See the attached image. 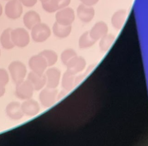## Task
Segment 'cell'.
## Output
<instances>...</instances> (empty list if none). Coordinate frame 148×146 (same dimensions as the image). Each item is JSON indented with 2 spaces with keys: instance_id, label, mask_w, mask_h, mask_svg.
Returning <instances> with one entry per match:
<instances>
[{
  "instance_id": "1",
  "label": "cell",
  "mask_w": 148,
  "mask_h": 146,
  "mask_svg": "<svg viewBox=\"0 0 148 146\" xmlns=\"http://www.w3.org/2000/svg\"><path fill=\"white\" fill-rule=\"evenodd\" d=\"M8 72L15 84L25 80L27 73L26 66L20 60H14L8 66Z\"/></svg>"
},
{
  "instance_id": "2",
  "label": "cell",
  "mask_w": 148,
  "mask_h": 146,
  "mask_svg": "<svg viewBox=\"0 0 148 146\" xmlns=\"http://www.w3.org/2000/svg\"><path fill=\"white\" fill-rule=\"evenodd\" d=\"M51 35L49 27L45 23L40 22L31 29V37L34 42L43 43L46 42Z\"/></svg>"
},
{
  "instance_id": "3",
  "label": "cell",
  "mask_w": 148,
  "mask_h": 146,
  "mask_svg": "<svg viewBox=\"0 0 148 146\" xmlns=\"http://www.w3.org/2000/svg\"><path fill=\"white\" fill-rule=\"evenodd\" d=\"M58 94L56 88H43L39 96L40 103L45 108L51 107L58 100Z\"/></svg>"
},
{
  "instance_id": "4",
  "label": "cell",
  "mask_w": 148,
  "mask_h": 146,
  "mask_svg": "<svg viewBox=\"0 0 148 146\" xmlns=\"http://www.w3.org/2000/svg\"><path fill=\"white\" fill-rule=\"evenodd\" d=\"M11 36L15 46L24 48L30 43V35L27 30L22 28H18L12 30Z\"/></svg>"
},
{
  "instance_id": "5",
  "label": "cell",
  "mask_w": 148,
  "mask_h": 146,
  "mask_svg": "<svg viewBox=\"0 0 148 146\" xmlns=\"http://www.w3.org/2000/svg\"><path fill=\"white\" fill-rule=\"evenodd\" d=\"M34 91L30 81L27 80H23L16 84L15 93L16 97L19 99L25 100L31 98Z\"/></svg>"
},
{
  "instance_id": "6",
  "label": "cell",
  "mask_w": 148,
  "mask_h": 146,
  "mask_svg": "<svg viewBox=\"0 0 148 146\" xmlns=\"http://www.w3.org/2000/svg\"><path fill=\"white\" fill-rule=\"evenodd\" d=\"M5 13L8 19H18L23 13L22 4L19 0H9L5 5Z\"/></svg>"
},
{
  "instance_id": "7",
  "label": "cell",
  "mask_w": 148,
  "mask_h": 146,
  "mask_svg": "<svg viewBox=\"0 0 148 146\" xmlns=\"http://www.w3.org/2000/svg\"><path fill=\"white\" fill-rule=\"evenodd\" d=\"M56 22L65 26H72L75 19L74 10L70 7H65L57 11L55 15Z\"/></svg>"
},
{
  "instance_id": "8",
  "label": "cell",
  "mask_w": 148,
  "mask_h": 146,
  "mask_svg": "<svg viewBox=\"0 0 148 146\" xmlns=\"http://www.w3.org/2000/svg\"><path fill=\"white\" fill-rule=\"evenodd\" d=\"M29 66L31 71L39 74H45L48 67L45 58L39 53L33 55L30 58Z\"/></svg>"
},
{
  "instance_id": "9",
  "label": "cell",
  "mask_w": 148,
  "mask_h": 146,
  "mask_svg": "<svg viewBox=\"0 0 148 146\" xmlns=\"http://www.w3.org/2000/svg\"><path fill=\"white\" fill-rule=\"evenodd\" d=\"M46 79V86L50 88H56L58 86L61 79V71L56 67H49L45 73Z\"/></svg>"
},
{
  "instance_id": "10",
  "label": "cell",
  "mask_w": 148,
  "mask_h": 146,
  "mask_svg": "<svg viewBox=\"0 0 148 146\" xmlns=\"http://www.w3.org/2000/svg\"><path fill=\"white\" fill-rule=\"evenodd\" d=\"M21 108L23 114L28 117L36 116L39 113L41 110L39 104L32 98L23 101L22 104H21Z\"/></svg>"
},
{
  "instance_id": "11",
  "label": "cell",
  "mask_w": 148,
  "mask_h": 146,
  "mask_svg": "<svg viewBox=\"0 0 148 146\" xmlns=\"http://www.w3.org/2000/svg\"><path fill=\"white\" fill-rule=\"evenodd\" d=\"M5 112L6 116L14 121L21 120L24 116L21 108V104L16 101L10 102L6 107Z\"/></svg>"
},
{
  "instance_id": "12",
  "label": "cell",
  "mask_w": 148,
  "mask_h": 146,
  "mask_svg": "<svg viewBox=\"0 0 148 146\" xmlns=\"http://www.w3.org/2000/svg\"><path fill=\"white\" fill-rule=\"evenodd\" d=\"M67 70L74 75L80 73L85 69L86 67V60L81 56H75L66 65Z\"/></svg>"
},
{
  "instance_id": "13",
  "label": "cell",
  "mask_w": 148,
  "mask_h": 146,
  "mask_svg": "<svg viewBox=\"0 0 148 146\" xmlns=\"http://www.w3.org/2000/svg\"><path fill=\"white\" fill-rule=\"evenodd\" d=\"M71 0H48V1L42 3V8L46 12L52 13L58 10L69 6Z\"/></svg>"
},
{
  "instance_id": "14",
  "label": "cell",
  "mask_w": 148,
  "mask_h": 146,
  "mask_svg": "<svg viewBox=\"0 0 148 146\" xmlns=\"http://www.w3.org/2000/svg\"><path fill=\"white\" fill-rule=\"evenodd\" d=\"M77 15L82 22L89 23L95 16V10L92 6L80 4L77 9Z\"/></svg>"
},
{
  "instance_id": "15",
  "label": "cell",
  "mask_w": 148,
  "mask_h": 146,
  "mask_svg": "<svg viewBox=\"0 0 148 146\" xmlns=\"http://www.w3.org/2000/svg\"><path fill=\"white\" fill-rule=\"evenodd\" d=\"M89 32L90 37L97 42L108 33V27L106 22L99 21L96 22Z\"/></svg>"
},
{
  "instance_id": "16",
  "label": "cell",
  "mask_w": 148,
  "mask_h": 146,
  "mask_svg": "<svg viewBox=\"0 0 148 146\" xmlns=\"http://www.w3.org/2000/svg\"><path fill=\"white\" fill-rule=\"evenodd\" d=\"M27 80L30 81L36 91L41 90L46 84V79L45 74H39L31 71L27 75Z\"/></svg>"
},
{
  "instance_id": "17",
  "label": "cell",
  "mask_w": 148,
  "mask_h": 146,
  "mask_svg": "<svg viewBox=\"0 0 148 146\" xmlns=\"http://www.w3.org/2000/svg\"><path fill=\"white\" fill-rule=\"evenodd\" d=\"M23 22L25 28L31 30L33 27L41 22V19L38 12L34 10H31L25 13V14L23 15Z\"/></svg>"
},
{
  "instance_id": "18",
  "label": "cell",
  "mask_w": 148,
  "mask_h": 146,
  "mask_svg": "<svg viewBox=\"0 0 148 146\" xmlns=\"http://www.w3.org/2000/svg\"><path fill=\"white\" fill-rule=\"evenodd\" d=\"M127 12L125 10L120 9L113 13L111 19L112 26L116 30H120L122 28L127 19Z\"/></svg>"
},
{
  "instance_id": "19",
  "label": "cell",
  "mask_w": 148,
  "mask_h": 146,
  "mask_svg": "<svg viewBox=\"0 0 148 146\" xmlns=\"http://www.w3.org/2000/svg\"><path fill=\"white\" fill-rule=\"evenodd\" d=\"M72 26H65L55 22L53 26V33L56 37L60 39L66 38L72 32Z\"/></svg>"
},
{
  "instance_id": "20",
  "label": "cell",
  "mask_w": 148,
  "mask_h": 146,
  "mask_svg": "<svg viewBox=\"0 0 148 146\" xmlns=\"http://www.w3.org/2000/svg\"><path fill=\"white\" fill-rule=\"evenodd\" d=\"M12 30L11 28L5 29L0 36V43L3 48L5 50H12L15 47L12 39Z\"/></svg>"
},
{
  "instance_id": "21",
  "label": "cell",
  "mask_w": 148,
  "mask_h": 146,
  "mask_svg": "<svg viewBox=\"0 0 148 146\" xmlns=\"http://www.w3.org/2000/svg\"><path fill=\"white\" fill-rule=\"evenodd\" d=\"M75 75L66 71L62 78V87L65 91H70L73 89L75 83Z\"/></svg>"
},
{
  "instance_id": "22",
  "label": "cell",
  "mask_w": 148,
  "mask_h": 146,
  "mask_svg": "<svg viewBox=\"0 0 148 146\" xmlns=\"http://www.w3.org/2000/svg\"><path fill=\"white\" fill-rule=\"evenodd\" d=\"M115 39V35L112 34H106L99 39V48L103 52L108 51Z\"/></svg>"
},
{
  "instance_id": "23",
  "label": "cell",
  "mask_w": 148,
  "mask_h": 146,
  "mask_svg": "<svg viewBox=\"0 0 148 146\" xmlns=\"http://www.w3.org/2000/svg\"><path fill=\"white\" fill-rule=\"evenodd\" d=\"M96 43V41L90 37L89 31L84 33L79 39V48L81 49L89 48L92 46Z\"/></svg>"
},
{
  "instance_id": "24",
  "label": "cell",
  "mask_w": 148,
  "mask_h": 146,
  "mask_svg": "<svg viewBox=\"0 0 148 146\" xmlns=\"http://www.w3.org/2000/svg\"><path fill=\"white\" fill-rule=\"evenodd\" d=\"M39 54L45 58L48 67H52L57 62L58 57L57 53L52 50H44Z\"/></svg>"
},
{
  "instance_id": "25",
  "label": "cell",
  "mask_w": 148,
  "mask_h": 146,
  "mask_svg": "<svg viewBox=\"0 0 148 146\" xmlns=\"http://www.w3.org/2000/svg\"><path fill=\"white\" fill-rule=\"evenodd\" d=\"M77 55V52L73 49L67 48L63 51L60 58H61L62 62L66 66V64Z\"/></svg>"
},
{
  "instance_id": "26",
  "label": "cell",
  "mask_w": 148,
  "mask_h": 146,
  "mask_svg": "<svg viewBox=\"0 0 148 146\" xmlns=\"http://www.w3.org/2000/svg\"><path fill=\"white\" fill-rule=\"evenodd\" d=\"M10 81V74L5 69L0 68V84L6 86Z\"/></svg>"
},
{
  "instance_id": "27",
  "label": "cell",
  "mask_w": 148,
  "mask_h": 146,
  "mask_svg": "<svg viewBox=\"0 0 148 146\" xmlns=\"http://www.w3.org/2000/svg\"><path fill=\"white\" fill-rule=\"evenodd\" d=\"M95 66H96L95 64H91V65H90L88 68L87 69V70L86 71V72L84 73L80 74V75L75 77V83H74V86H77V84L80 83V81H82L84 79V78L87 76V75H88L89 73L90 72V71H91L94 68H95Z\"/></svg>"
},
{
  "instance_id": "28",
  "label": "cell",
  "mask_w": 148,
  "mask_h": 146,
  "mask_svg": "<svg viewBox=\"0 0 148 146\" xmlns=\"http://www.w3.org/2000/svg\"><path fill=\"white\" fill-rule=\"evenodd\" d=\"M19 1L22 3V5L28 8L32 7L38 2V0H19Z\"/></svg>"
},
{
  "instance_id": "29",
  "label": "cell",
  "mask_w": 148,
  "mask_h": 146,
  "mask_svg": "<svg viewBox=\"0 0 148 146\" xmlns=\"http://www.w3.org/2000/svg\"><path fill=\"white\" fill-rule=\"evenodd\" d=\"M82 4L89 6H93L99 2V0H80Z\"/></svg>"
},
{
  "instance_id": "30",
  "label": "cell",
  "mask_w": 148,
  "mask_h": 146,
  "mask_svg": "<svg viewBox=\"0 0 148 146\" xmlns=\"http://www.w3.org/2000/svg\"><path fill=\"white\" fill-rule=\"evenodd\" d=\"M6 86H3L0 84V98L4 96V95L6 93Z\"/></svg>"
},
{
  "instance_id": "31",
  "label": "cell",
  "mask_w": 148,
  "mask_h": 146,
  "mask_svg": "<svg viewBox=\"0 0 148 146\" xmlns=\"http://www.w3.org/2000/svg\"><path fill=\"white\" fill-rule=\"evenodd\" d=\"M2 13H3V6L1 4H0V17L1 16Z\"/></svg>"
},
{
  "instance_id": "32",
  "label": "cell",
  "mask_w": 148,
  "mask_h": 146,
  "mask_svg": "<svg viewBox=\"0 0 148 146\" xmlns=\"http://www.w3.org/2000/svg\"><path fill=\"white\" fill-rule=\"evenodd\" d=\"M39 1H41L42 3H45V2H46V1H48V0H39Z\"/></svg>"
},
{
  "instance_id": "33",
  "label": "cell",
  "mask_w": 148,
  "mask_h": 146,
  "mask_svg": "<svg viewBox=\"0 0 148 146\" xmlns=\"http://www.w3.org/2000/svg\"><path fill=\"white\" fill-rule=\"evenodd\" d=\"M0 56H1V50H0Z\"/></svg>"
},
{
  "instance_id": "34",
  "label": "cell",
  "mask_w": 148,
  "mask_h": 146,
  "mask_svg": "<svg viewBox=\"0 0 148 146\" xmlns=\"http://www.w3.org/2000/svg\"><path fill=\"white\" fill-rule=\"evenodd\" d=\"M8 1H9V0H8Z\"/></svg>"
}]
</instances>
